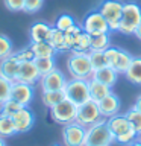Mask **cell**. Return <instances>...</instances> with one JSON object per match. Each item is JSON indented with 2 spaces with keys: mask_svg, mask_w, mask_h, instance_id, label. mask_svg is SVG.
Here are the masks:
<instances>
[{
  "mask_svg": "<svg viewBox=\"0 0 141 146\" xmlns=\"http://www.w3.org/2000/svg\"><path fill=\"white\" fill-rule=\"evenodd\" d=\"M106 123H108L111 132L114 134V137H115V141L120 145L129 146L140 137L136 134V131L132 128L130 122L127 120V117L125 114H114V116L108 117Z\"/></svg>",
  "mask_w": 141,
  "mask_h": 146,
  "instance_id": "1",
  "label": "cell"
},
{
  "mask_svg": "<svg viewBox=\"0 0 141 146\" xmlns=\"http://www.w3.org/2000/svg\"><path fill=\"white\" fill-rule=\"evenodd\" d=\"M115 141V137L109 129L106 120L99 119L96 123L86 128V135H85V145L91 146H111Z\"/></svg>",
  "mask_w": 141,
  "mask_h": 146,
  "instance_id": "2",
  "label": "cell"
},
{
  "mask_svg": "<svg viewBox=\"0 0 141 146\" xmlns=\"http://www.w3.org/2000/svg\"><path fill=\"white\" fill-rule=\"evenodd\" d=\"M67 68L71 78L76 79H91L93 78V67L90 62V56L86 52H71L67 59Z\"/></svg>",
  "mask_w": 141,
  "mask_h": 146,
  "instance_id": "3",
  "label": "cell"
},
{
  "mask_svg": "<svg viewBox=\"0 0 141 146\" xmlns=\"http://www.w3.org/2000/svg\"><path fill=\"white\" fill-rule=\"evenodd\" d=\"M141 23V8L140 5L134 2L123 3V12H121V20L118 26V32L125 35H134L135 29Z\"/></svg>",
  "mask_w": 141,
  "mask_h": 146,
  "instance_id": "4",
  "label": "cell"
},
{
  "mask_svg": "<svg viewBox=\"0 0 141 146\" xmlns=\"http://www.w3.org/2000/svg\"><path fill=\"white\" fill-rule=\"evenodd\" d=\"M64 91H65V98L68 100H71L73 104H76L77 107L91 99L90 87H88V81L86 79H76V78H73L71 81H67Z\"/></svg>",
  "mask_w": 141,
  "mask_h": 146,
  "instance_id": "5",
  "label": "cell"
},
{
  "mask_svg": "<svg viewBox=\"0 0 141 146\" xmlns=\"http://www.w3.org/2000/svg\"><path fill=\"white\" fill-rule=\"evenodd\" d=\"M50 116L59 125H68L71 122H76L77 116V105L73 104L67 98L50 108Z\"/></svg>",
  "mask_w": 141,
  "mask_h": 146,
  "instance_id": "6",
  "label": "cell"
},
{
  "mask_svg": "<svg viewBox=\"0 0 141 146\" xmlns=\"http://www.w3.org/2000/svg\"><path fill=\"white\" fill-rule=\"evenodd\" d=\"M97 11L105 17V20L108 21L109 29L111 31H118L121 20V12H123V2L120 0H103L99 5Z\"/></svg>",
  "mask_w": 141,
  "mask_h": 146,
  "instance_id": "7",
  "label": "cell"
},
{
  "mask_svg": "<svg viewBox=\"0 0 141 146\" xmlns=\"http://www.w3.org/2000/svg\"><path fill=\"white\" fill-rule=\"evenodd\" d=\"M99 119H102V114H100L99 104L96 102V100L90 99V100H86V102H84L82 105L77 107L76 122L79 123V125L88 128V126L93 125V123L97 122Z\"/></svg>",
  "mask_w": 141,
  "mask_h": 146,
  "instance_id": "8",
  "label": "cell"
},
{
  "mask_svg": "<svg viewBox=\"0 0 141 146\" xmlns=\"http://www.w3.org/2000/svg\"><path fill=\"white\" fill-rule=\"evenodd\" d=\"M85 135H86V128L79 125L77 122L64 125L62 141L65 146H85Z\"/></svg>",
  "mask_w": 141,
  "mask_h": 146,
  "instance_id": "9",
  "label": "cell"
},
{
  "mask_svg": "<svg viewBox=\"0 0 141 146\" xmlns=\"http://www.w3.org/2000/svg\"><path fill=\"white\" fill-rule=\"evenodd\" d=\"M82 29L90 35L108 34V32H111L108 21L105 20V17L99 11H91L88 15L84 18V21H82Z\"/></svg>",
  "mask_w": 141,
  "mask_h": 146,
  "instance_id": "10",
  "label": "cell"
},
{
  "mask_svg": "<svg viewBox=\"0 0 141 146\" xmlns=\"http://www.w3.org/2000/svg\"><path fill=\"white\" fill-rule=\"evenodd\" d=\"M34 85L26 84L21 81L12 82V88H11V99H14L15 102H18L23 107H29L30 102L34 100Z\"/></svg>",
  "mask_w": 141,
  "mask_h": 146,
  "instance_id": "11",
  "label": "cell"
},
{
  "mask_svg": "<svg viewBox=\"0 0 141 146\" xmlns=\"http://www.w3.org/2000/svg\"><path fill=\"white\" fill-rule=\"evenodd\" d=\"M67 84V79L64 76V73L61 70H58L56 67L52 72L45 73L41 76L40 79V85L43 91H56V90H64Z\"/></svg>",
  "mask_w": 141,
  "mask_h": 146,
  "instance_id": "12",
  "label": "cell"
},
{
  "mask_svg": "<svg viewBox=\"0 0 141 146\" xmlns=\"http://www.w3.org/2000/svg\"><path fill=\"white\" fill-rule=\"evenodd\" d=\"M41 79V73L38 72L34 61H23L20 62V68H18V76L17 81L26 82V84H36Z\"/></svg>",
  "mask_w": 141,
  "mask_h": 146,
  "instance_id": "13",
  "label": "cell"
},
{
  "mask_svg": "<svg viewBox=\"0 0 141 146\" xmlns=\"http://www.w3.org/2000/svg\"><path fill=\"white\" fill-rule=\"evenodd\" d=\"M12 120H14V125H15L17 134L18 132H27V131L32 129V126H34L35 116L29 110V107H23L20 111L12 117Z\"/></svg>",
  "mask_w": 141,
  "mask_h": 146,
  "instance_id": "14",
  "label": "cell"
},
{
  "mask_svg": "<svg viewBox=\"0 0 141 146\" xmlns=\"http://www.w3.org/2000/svg\"><path fill=\"white\" fill-rule=\"evenodd\" d=\"M97 104H99V110H100L102 117H111L114 114H118L120 107H121V102L118 99V96H115L114 93H109L108 96H105Z\"/></svg>",
  "mask_w": 141,
  "mask_h": 146,
  "instance_id": "15",
  "label": "cell"
},
{
  "mask_svg": "<svg viewBox=\"0 0 141 146\" xmlns=\"http://www.w3.org/2000/svg\"><path fill=\"white\" fill-rule=\"evenodd\" d=\"M18 68H20V62H18L12 55L0 61V75L3 78H6V79H9L11 82L17 81Z\"/></svg>",
  "mask_w": 141,
  "mask_h": 146,
  "instance_id": "16",
  "label": "cell"
},
{
  "mask_svg": "<svg viewBox=\"0 0 141 146\" xmlns=\"http://www.w3.org/2000/svg\"><path fill=\"white\" fill-rule=\"evenodd\" d=\"M88 87H90V98L96 100V102H100L105 96H108L109 93H112L111 87L103 84V82H100L97 79H88Z\"/></svg>",
  "mask_w": 141,
  "mask_h": 146,
  "instance_id": "17",
  "label": "cell"
},
{
  "mask_svg": "<svg viewBox=\"0 0 141 146\" xmlns=\"http://www.w3.org/2000/svg\"><path fill=\"white\" fill-rule=\"evenodd\" d=\"M52 26H49L44 21H36L30 26L29 29V36H30V43H36V41H47Z\"/></svg>",
  "mask_w": 141,
  "mask_h": 146,
  "instance_id": "18",
  "label": "cell"
},
{
  "mask_svg": "<svg viewBox=\"0 0 141 146\" xmlns=\"http://www.w3.org/2000/svg\"><path fill=\"white\" fill-rule=\"evenodd\" d=\"M29 47L32 49L35 58H55V55H56V49H55L49 41H36V43H30Z\"/></svg>",
  "mask_w": 141,
  "mask_h": 146,
  "instance_id": "19",
  "label": "cell"
},
{
  "mask_svg": "<svg viewBox=\"0 0 141 146\" xmlns=\"http://www.w3.org/2000/svg\"><path fill=\"white\" fill-rule=\"evenodd\" d=\"M117 78H118V73L114 70L112 67H103L100 70H94L93 72V79H97L103 84H106L109 87H112L114 84L117 82Z\"/></svg>",
  "mask_w": 141,
  "mask_h": 146,
  "instance_id": "20",
  "label": "cell"
},
{
  "mask_svg": "<svg viewBox=\"0 0 141 146\" xmlns=\"http://www.w3.org/2000/svg\"><path fill=\"white\" fill-rule=\"evenodd\" d=\"M125 75L130 84L141 85V58L140 56L132 58V62H130V66Z\"/></svg>",
  "mask_w": 141,
  "mask_h": 146,
  "instance_id": "21",
  "label": "cell"
},
{
  "mask_svg": "<svg viewBox=\"0 0 141 146\" xmlns=\"http://www.w3.org/2000/svg\"><path fill=\"white\" fill-rule=\"evenodd\" d=\"M73 36H74V44H73L71 52H86V53H88L91 50L90 34H86L85 31H82V32L74 34Z\"/></svg>",
  "mask_w": 141,
  "mask_h": 146,
  "instance_id": "22",
  "label": "cell"
},
{
  "mask_svg": "<svg viewBox=\"0 0 141 146\" xmlns=\"http://www.w3.org/2000/svg\"><path fill=\"white\" fill-rule=\"evenodd\" d=\"M90 40H91V50H100V52H105V50L111 46L109 32H108V34H94V35H90Z\"/></svg>",
  "mask_w": 141,
  "mask_h": 146,
  "instance_id": "23",
  "label": "cell"
},
{
  "mask_svg": "<svg viewBox=\"0 0 141 146\" xmlns=\"http://www.w3.org/2000/svg\"><path fill=\"white\" fill-rule=\"evenodd\" d=\"M65 99V91L64 90H56V91H43L41 100L47 108L55 107L56 104H59L61 100Z\"/></svg>",
  "mask_w": 141,
  "mask_h": 146,
  "instance_id": "24",
  "label": "cell"
},
{
  "mask_svg": "<svg viewBox=\"0 0 141 146\" xmlns=\"http://www.w3.org/2000/svg\"><path fill=\"white\" fill-rule=\"evenodd\" d=\"M47 41L56 49V52H67L65 44H64V32L56 29L55 26L52 27V31H50V35H49Z\"/></svg>",
  "mask_w": 141,
  "mask_h": 146,
  "instance_id": "25",
  "label": "cell"
},
{
  "mask_svg": "<svg viewBox=\"0 0 141 146\" xmlns=\"http://www.w3.org/2000/svg\"><path fill=\"white\" fill-rule=\"evenodd\" d=\"M132 55L129 52H126V50H121L120 49V53H118V59H117V62H115V66H114V70H115L118 75L120 73H125L127 72V68H129L130 66V62H132Z\"/></svg>",
  "mask_w": 141,
  "mask_h": 146,
  "instance_id": "26",
  "label": "cell"
},
{
  "mask_svg": "<svg viewBox=\"0 0 141 146\" xmlns=\"http://www.w3.org/2000/svg\"><path fill=\"white\" fill-rule=\"evenodd\" d=\"M90 56V62L93 70H100L103 67H108V61L106 56H105V52H100V50H90L88 52Z\"/></svg>",
  "mask_w": 141,
  "mask_h": 146,
  "instance_id": "27",
  "label": "cell"
},
{
  "mask_svg": "<svg viewBox=\"0 0 141 146\" xmlns=\"http://www.w3.org/2000/svg\"><path fill=\"white\" fill-rule=\"evenodd\" d=\"M14 134H17V131L12 117L0 114V137H11Z\"/></svg>",
  "mask_w": 141,
  "mask_h": 146,
  "instance_id": "28",
  "label": "cell"
},
{
  "mask_svg": "<svg viewBox=\"0 0 141 146\" xmlns=\"http://www.w3.org/2000/svg\"><path fill=\"white\" fill-rule=\"evenodd\" d=\"M21 108H23V105H20L18 102H15L14 99H8L6 102H3L2 105H0V114H3V116H9V117H14Z\"/></svg>",
  "mask_w": 141,
  "mask_h": 146,
  "instance_id": "29",
  "label": "cell"
},
{
  "mask_svg": "<svg viewBox=\"0 0 141 146\" xmlns=\"http://www.w3.org/2000/svg\"><path fill=\"white\" fill-rule=\"evenodd\" d=\"M125 116L127 117V120L130 122V125H132V128L136 131V134L141 137V111H138L136 108L132 107L129 111L125 114Z\"/></svg>",
  "mask_w": 141,
  "mask_h": 146,
  "instance_id": "30",
  "label": "cell"
},
{
  "mask_svg": "<svg viewBox=\"0 0 141 146\" xmlns=\"http://www.w3.org/2000/svg\"><path fill=\"white\" fill-rule=\"evenodd\" d=\"M14 53V46H12V41L9 36L0 34V61L8 56H11Z\"/></svg>",
  "mask_w": 141,
  "mask_h": 146,
  "instance_id": "31",
  "label": "cell"
},
{
  "mask_svg": "<svg viewBox=\"0 0 141 146\" xmlns=\"http://www.w3.org/2000/svg\"><path fill=\"white\" fill-rule=\"evenodd\" d=\"M34 62L38 68V72L41 73V76L55 68V58H35Z\"/></svg>",
  "mask_w": 141,
  "mask_h": 146,
  "instance_id": "32",
  "label": "cell"
},
{
  "mask_svg": "<svg viewBox=\"0 0 141 146\" xmlns=\"http://www.w3.org/2000/svg\"><path fill=\"white\" fill-rule=\"evenodd\" d=\"M11 88H12V82L0 75V105L6 102L8 99H11Z\"/></svg>",
  "mask_w": 141,
  "mask_h": 146,
  "instance_id": "33",
  "label": "cell"
},
{
  "mask_svg": "<svg viewBox=\"0 0 141 146\" xmlns=\"http://www.w3.org/2000/svg\"><path fill=\"white\" fill-rule=\"evenodd\" d=\"M73 25H76L74 23V18H73L70 14H61L58 18H56V23H55V27L62 32H65L67 29H70Z\"/></svg>",
  "mask_w": 141,
  "mask_h": 146,
  "instance_id": "34",
  "label": "cell"
},
{
  "mask_svg": "<svg viewBox=\"0 0 141 146\" xmlns=\"http://www.w3.org/2000/svg\"><path fill=\"white\" fill-rule=\"evenodd\" d=\"M12 56L17 59L18 62H23V61H34L35 59V55L32 52L30 47H24L21 50H17V52L12 53Z\"/></svg>",
  "mask_w": 141,
  "mask_h": 146,
  "instance_id": "35",
  "label": "cell"
},
{
  "mask_svg": "<svg viewBox=\"0 0 141 146\" xmlns=\"http://www.w3.org/2000/svg\"><path fill=\"white\" fill-rule=\"evenodd\" d=\"M118 53H120V49H117V47H109L105 50V56H106V61H108V66L109 67H112L115 66V62H117V59H118Z\"/></svg>",
  "mask_w": 141,
  "mask_h": 146,
  "instance_id": "36",
  "label": "cell"
},
{
  "mask_svg": "<svg viewBox=\"0 0 141 146\" xmlns=\"http://www.w3.org/2000/svg\"><path fill=\"white\" fill-rule=\"evenodd\" d=\"M44 5V0H24V12H38Z\"/></svg>",
  "mask_w": 141,
  "mask_h": 146,
  "instance_id": "37",
  "label": "cell"
},
{
  "mask_svg": "<svg viewBox=\"0 0 141 146\" xmlns=\"http://www.w3.org/2000/svg\"><path fill=\"white\" fill-rule=\"evenodd\" d=\"M3 3L8 11H12V12L24 11V0H3Z\"/></svg>",
  "mask_w": 141,
  "mask_h": 146,
  "instance_id": "38",
  "label": "cell"
},
{
  "mask_svg": "<svg viewBox=\"0 0 141 146\" xmlns=\"http://www.w3.org/2000/svg\"><path fill=\"white\" fill-rule=\"evenodd\" d=\"M134 108H136L138 111H141V94L138 96V99H136V102L134 104Z\"/></svg>",
  "mask_w": 141,
  "mask_h": 146,
  "instance_id": "39",
  "label": "cell"
},
{
  "mask_svg": "<svg viewBox=\"0 0 141 146\" xmlns=\"http://www.w3.org/2000/svg\"><path fill=\"white\" fill-rule=\"evenodd\" d=\"M134 35L136 36V38H140V40H141V23L138 25V27L135 29V34H134Z\"/></svg>",
  "mask_w": 141,
  "mask_h": 146,
  "instance_id": "40",
  "label": "cell"
},
{
  "mask_svg": "<svg viewBox=\"0 0 141 146\" xmlns=\"http://www.w3.org/2000/svg\"><path fill=\"white\" fill-rule=\"evenodd\" d=\"M129 146H141V137H140V140H135L134 143H130Z\"/></svg>",
  "mask_w": 141,
  "mask_h": 146,
  "instance_id": "41",
  "label": "cell"
},
{
  "mask_svg": "<svg viewBox=\"0 0 141 146\" xmlns=\"http://www.w3.org/2000/svg\"><path fill=\"white\" fill-rule=\"evenodd\" d=\"M0 146H6V141H5V137H0Z\"/></svg>",
  "mask_w": 141,
  "mask_h": 146,
  "instance_id": "42",
  "label": "cell"
},
{
  "mask_svg": "<svg viewBox=\"0 0 141 146\" xmlns=\"http://www.w3.org/2000/svg\"><path fill=\"white\" fill-rule=\"evenodd\" d=\"M53 146H59V145H53Z\"/></svg>",
  "mask_w": 141,
  "mask_h": 146,
  "instance_id": "43",
  "label": "cell"
},
{
  "mask_svg": "<svg viewBox=\"0 0 141 146\" xmlns=\"http://www.w3.org/2000/svg\"><path fill=\"white\" fill-rule=\"evenodd\" d=\"M85 146H91V145H85Z\"/></svg>",
  "mask_w": 141,
  "mask_h": 146,
  "instance_id": "44",
  "label": "cell"
}]
</instances>
